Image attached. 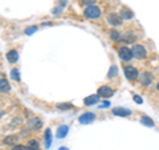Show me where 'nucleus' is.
<instances>
[{
    "instance_id": "6ab92c4d",
    "label": "nucleus",
    "mask_w": 159,
    "mask_h": 150,
    "mask_svg": "<svg viewBox=\"0 0 159 150\" xmlns=\"http://www.w3.org/2000/svg\"><path fill=\"white\" fill-rule=\"evenodd\" d=\"M57 109H60V110H69V109H72V104H57Z\"/></svg>"
},
{
    "instance_id": "f03ea898",
    "label": "nucleus",
    "mask_w": 159,
    "mask_h": 150,
    "mask_svg": "<svg viewBox=\"0 0 159 150\" xmlns=\"http://www.w3.org/2000/svg\"><path fill=\"white\" fill-rule=\"evenodd\" d=\"M131 52H133V57H135V59H145L146 57V49L143 48L142 45H133V49H131Z\"/></svg>"
},
{
    "instance_id": "c756f323",
    "label": "nucleus",
    "mask_w": 159,
    "mask_h": 150,
    "mask_svg": "<svg viewBox=\"0 0 159 150\" xmlns=\"http://www.w3.org/2000/svg\"><path fill=\"white\" fill-rule=\"evenodd\" d=\"M157 89H158V91H159V82L157 84Z\"/></svg>"
},
{
    "instance_id": "aec40b11",
    "label": "nucleus",
    "mask_w": 159,
    "mask_h": 150,
    "mask_svg": "<svg viewBox=\"0 0 159 150\" xmlns=\"http://www.w3.org/2000/svg\"><path fill=\"white\" fill-rule=\"evenodd\" d=\"M122 40H125L126 43H134V41H135V37H134L131 33H129V32H127L125 36H122Z\"/></svg>"
},
{
    "instance_id": "423d86ee",
    "label": "nucleus",
    "mask_w": 159,
    "mask_h": 150,
    "mask_svg": "<svg viewBox=\"0 0 159 150\" xmlns=\"http://www.w3.org/2000/svg\"><path fill=\"white\" fill-rule=\"evenodd\" d=\"M98 96H101V97H105V98H109V97H111L113 94H114V91L111 88H109V87H101L98 89V92H97Z\"/></svg>"
},
{
    "instance_id": "a211bd4d",
    "label": "nucleus",
    "mask_w": 159,
    "mask_h": 150,
    "mask_svg": "<svg viewBox=\"0 0 159 150\" xmlns=\"http://www.w3.org/2000/svg\"><path fill=\"white\" fill-rule=\"evenodd\" d=\"M118 74V69H117V67L116 65H113L110 69H109V74H107V77L109 78H111V77H116Z\"/></svg>"
},
{
    "instance_id": "f8f14e48",
    "label": "nucleus",
    "mask_w": 159,
    "mask_h": 150,
    "mask_svg": "<svg viewBox=\"0 0 159 150\" xmlns=\"http://www.w3.org/2000/svg\"><path fill=\"white\" fill-rule=\"evenodd\" d=\"M17 59H19L17 51H9V52L7 53V60H8L9 63H16Z\"/></svg>"
},
{
    "instance_id": "412c9836",
    "label": "nucleus",
    "mask_w": 159,
    "mask_h": 150,
    "mask_svg": "<svg viewBox=\"0 0 159 150\" xmlns=\"http://www.w3.org/2000/svg\"><path fill=\"white\" fill-rule=\"evenodd\" d=\"M110 37H111V40H114V41H118V40L121 39V33L114 29V31L110 32Z\"/></svg>"
},
{
    "instance_id": "393cba45",
    "label": "nucleus",
    "mask_w": 159,
    "mask_h": 150,
    "mask_svg": "<svg viewBox=\"0 0 159 150\" xmlns=\"http://www.w3.org/2000/svg\"><path fill=\"white\" fill-rule=\"evenodd\" d=\"M12 150H27V148L21 146V145H15V146L12 148Z\"/></svg>"
},
{
    "instance_id": "5701e85b",
    "label": "nucleus",
    "mask_w": 159,
    "mask_h": 150,
    "mask_svg": "<svg viewBox=\"0 0 159 150\" xmlns=\"http://www.w3.org/2000/svg\"><path fill=\"white\" fill-rule=\"evenodd\" d=\"M11 77H12L13 80H16V81H19V80H20L19 71H16V69H12V72H11Z\"/></svg>"
},
{
    "instance_id": "0eeeda50",
    "label": "nucleus",
    "mask_w": 159,
    "mask_h": 150,
    "mask_svg": "<svg viewBox=\"0 0 159 150\" xmlns=\"http://www.w3.org/2000/svg\"><path fill=\"white\" fill-rule=\"evenodd\" d=\"M122 16L121 15H117V13H111L107 17V21L111 24V26H119V24H122Z\"/></svg>"
},
{
    "instance_id": "ddd939ff",
    "label": "nucleus",
    "mask_w": 159,
    "mask_h": 150,
    "mask_svg": "<svg viewBox=\"0 0 159 150\" xmlns=\"http://www.w3.org/2000/svg\"><path fill=\"white\" fill-rule=\"evenodd\" d=\"M119 15L122 16V19H126V20L133 19V12L130 11V9H127V8H122L121 12H119Z\"/></svg>"
},
{
    "instance_id": "2eb2a0df",
    "label": "nucleus",
    "mask_w": 159,
    "mask_h": 150,
    "mask_svg": "<svg viewBox=\"0 0 159 150\" xmlns=\"http://www.w3.org/2000/svg\"><path fill=\"white\" fill-rule=\"evenodd\" d=\"M17 136H8L6 137V139H4V143L6 145H13V143H16L17 142Z\"/></svg>"
},
{
    "instance_id": "39448f33",
    "label": "nucleus",
    "mask_w": 159,
    "mask_h": 150,
    "mask_svg": "<svg viewBox=\"0 0 159 150\" xmlns=\"http://www.w3.org/2000/svg\"><path fill=\"white\" fill-rule=\"evenodd\" d=\"M119 57H121L123 61H129V60H131V57H133L131 49H129L126 47H122L121 49H119Z\"/></svg>"
},
{
    "instance_id": "1a4fd4ad",
    "label": "nucleus",
    "mask_w": 159,
    "mask_h": 150,
    "mask_svg": "<svg viewBox=\"0 0 159 150\" xmlns=\"http://www.w3.org/2000/svg\"><path fill=\"white\" fill-rule=\"evenodd\" d=\"M113 113L116 114V116H119V117H127L131 114V112L129 110V109H123V108H114Z\"/></svg>"
},
{
    "instance_id": "bb28decb",
    "label": "nucleus",
    "mask_w": 159,
    "mask_h": 150,
    "mask_svg": "<svg viewBox=\"0 0 159 150\" xmlns=\"http://www.w3.org/2000/svg\"><path fill=\"white\" fill-rule=\"evenodd\" d=\"M134 101H135L137 104H142V102H143V100H142L141 97H139V96H137V94H135V96H134Z\"/></svg>"
},
{
    "instance_id": "cd10ccee",
    "label": "nucleus",
    "mask_w": 159,
    "mask_h": 150,
    "mask_svg": "<svg viewBox=\"0 0 159 150\" xmlns=\"http://www.w3.org/2000/svg\"><path fill=\"white\" fill-rule=\"evenodd\" d=\"M109 105H110V104H109L107 101H105V102H102V105H101V106H99V108H107Z\"/></svg>"
},
{
    "instance_id": "b1692460",
    "label": "nucleus",
    "mask_w": 159,
    "mask_h": 150,
    "mask_svg": "<svg viewBox=\"0 0 159 150\" xmlns=\"http://www.w3.org/2000/svg\"><path fill=\"white\" fill-rule=\"evenodd\" d=\"M34 31H37V27H29V28L25 29V33L27 35H32Z\"/></svg>"
},
{
    "instance_id": "a878e982",
    "label": "nucleus",
    "mask_w": 159,
    "mask_h": 150,
    "mask_svg": "<svg viewBox=\"0 0 159 150\" xmlns=\"http://www.w3.org/2000/svg\"><path fill=\"white\" fill-rule=\"evenodd\" d=\"M82 4H86V6H93L94 0H81Z\"/></svg>"
},
{
    "instance_id": "9b49d317",
    "label": "nucleus",
    "mask_w": 159,
    "mask_h": 150,
    "mask_svg": "<svg viewBox=\"0 0 159 150\" xmlns=\"http://www.w3.org/2000/svg\"><path fill=\"white\" fill-rule=\"evenodd\" d=\"M68 132H69V128L66 125H61V126L57 129V138H64L68 134Z\"/></svg>"
},
{
    "instance_id": "7ed1b4c3",
    "label": "nucleus",
    "mask_w": 159,
    "mask_h": 150,
    "mask_svg": "<svg viewBox=\"0 0 159 150\" xmlns=\"http://www.w3.org/2000/svg\"><path fill=\"white\" fill-rule=\"evenodd\" d=\"M125 76H126L127 80L134 81V80H137L139 77V73H138V71L134 67H126L125 68Z\"/></svg>"
},
{
    "instance_id": "f3484780",
    "label": "nucleus",
    "mask_w": 159,
    "mask_h": 150,
    "mask_svg": "<svg viewBox=\"0 0 159 150\" xmlns=\"http://www.w3.org/2000/svg\"><path fill=\"white\" fill-rule=\"evenodd\" d=\"M142 124L143 125H147V126H154V121H152L150 117H147V116H143L142 117Z\"/></svg>"
},
{
    "instance_id": "f257e3e1",
    "label": "nucleus",
    "mask_w": 159,
    "mask_h": 150,
    "mask_svg": "<svg viewBox=\"0 0 159 150\" xmlns=\"http://www.w3.org/2000/svg\"><path fill=\"white\" fill-rule=\"evenodd\" d=\"M84 15H85V17H88V19H98L101 16V11H99V8L96 6H88L85 8V11H84Z\"/></svg>"
},
{
    "instance_id": "dca6fc26",
    "label": "nucleus",
    "mask_w": 159,
    "mask_h": 150,
    "mask_svg": "<svg viewBox=\"0 0 159 150\" xmlns=\"http://www.w3.org/2000/svg\"><path fill=\"white\" fill-rule=\"evenodd\" d=\"M51 143H52V133H51V130L48 129V130L45 132V146H47V149H49Z\"/></svg>"
},
{
    "instance_id": "4be33fe9",
    "label": "nucleus",
    "mask_w": 159,
    "mask_h": 150,
    "mask_svg": "<svg viewBox=\"0 0 159 150\" xmlns=\"http://www.w3.org/2000/svg\"><path fill=\"white\" fill-rule=\"evenodd\" d=\"M0 84H2V87H0V88H2V92H8L9 89H11V88H9V85H8V82H7L4 78H2Z\"/></svg>"
},
{
    "instance_id": "6e6552de",
    "label": "nucleus",
    "mask_w": 159,
    "mask_h": 150,
    "mask_svg": "<svg viewBox=\"0 0 159 150\" xmlns=\"http://www.w3.org/2000/svg\"><path fill=\"white\" fill-rule=\"evenodd\" d=\"M139 81H141L142 85H145V87L150 85V84L152 82V76H151V73H148V72L142 73L141 77H139Z\"/></svg>"
},
{
    "instance_id": "c85d7f7f",
    "label": "nucleus",
    "mask_w": 159,
    "mask_h": 150,
    "mask_svg": "<svg viewBox=\"0 0 159 150\" xmlns=\"http://www.w3.org/2000/svg\"><path fill=\"white\" fill-rule=\"evenodd\" d=\"M58 150H69V149H66V148H65V146H62V148H60V149H58Z\"/></svg>"
},
{
    "instance_id": "20e7f679",
    "label": "nucleus",
    "mask_w": 159,
    "mask_h": 150,
    "mask_svg": "<svg viewBox=\"0 0 159 150\" xmlns=\"http://www.w3.org/2000/svg\"><path fill=\"white\" fill-rule=\"evenodd\" d=\"M94 118H96V116H94L93 113L90 112H88V113H84L82 116H80L78 117V121L80 124H84V125H88V124H90L94 121Z\"/></svg>"
},
{
    "instance_id": "4468645a",
    "label": "nucleus",
    "mask_w": 159,
    "mask_h": 150,
    "mask_svg": "<svg viewBox=\"0 0 159 150\" xmlns=\"http://www.w3.org/2000/svg\"><path fill=\"white\" fill-rule=\"evenodd\" d=\"M27 150H39V142L36 139H31L27 143Z\"/></svg>"
},
{
    "instance_id": "9d476101",
    "label": "nucleus",
    "mask_w": 159,
    "mask_h": 150,
    "mask_svg": "<svg viewBox=\"0 0 159 150\" xmlns=\"http://www.w3.org/2000/svg\"><path fill=\"white\" fill-rule=\"evenodd\" d=\"M98 98H99V96L98 94H92V96H89V97H86L85 100H84V102H85V105H94V104H97L98 102Z\"/></svg>"
}]
</instances>
